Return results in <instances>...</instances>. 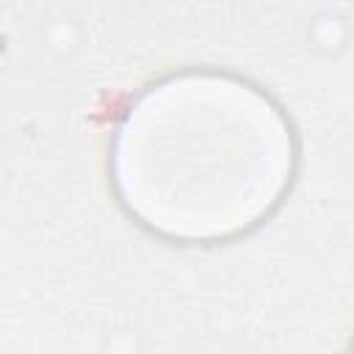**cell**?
<instances>
[{"mask_svg":"<svg viewBox=\"0 0 354 354\" xmlns=\"http://www.w3.org/2000/svg\"><path fill=\"white\" fill-rule=\"evenodd\" d=\"M299 144L279 105L224 72L144 88L116 127L113 188L147 230L183 243L249 232L293 183Z\"/></svg>","mask_w":354,"mask_h":354,"instance_id":"1","label":"cell"}]
</instances>
